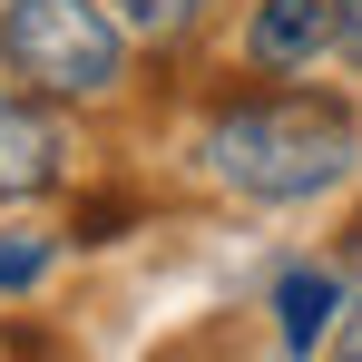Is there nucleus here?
Segmentation results:
<instances>
[{
    "label": "nucleus",
    "instance_id": "nucleus-1",
    "mask_svg": "<svg viewBox=\"0 0 362 362\" xmlns=\"http://www.w3.org/2000/svg\"><path fill=\"white\" fill-rule=\"evenodd\" d=\"M196 167L245 206H313L362 167V118L333 88H235L196 127Z\"/></svg>",
    "mask_w": 362,
    "mask_h": 362
},
{
    "label": "nucleus",
    "instance_id": "nucleus-2",
    "mask_svg": "<svg viewBox=\"0 0 362 362\" xmlns=\"http://www.w3.org/2000/svg\"><path fill=\"white\" fill-rule=\"evenodd\" d=\"M0 69L49 108H88L118 98L127 30L108 20V0H0Z\"/></svg>",
    "mask_w": 362,
    "mask_h": 362
},
{
    "label": "nucleus",
    "instance_id": "nucleus-3",
    "mask_svg": "<svg viewBox=\"0 0 362 362\" xmlns=\"http://www.w3.org/2000/svg\"><path fill=\"white\" fill-rule=\"evenodd\" d=\"M69 177V127L49 98L30 88H0V206H30Z\"/></svg>",
    "mask_w": 362,
    "mask_h": 362
},
{
    "label": "nucleus",
    "instance_id": "nucleus-4",
    "mask_svg": "<svg viewBox=\"0 0 362 362\" xmlns=\"http://www.w3.org/2000/svg\"><path fill=\"white\" fill-rule=\"evenodd\" d=\"M333 49V0H255L245 10V69L255 78H303Z\"/></svg>",
    "mask_w": 362,
    "mask_h": 362
},
{
    "label": "nucleus",
    "instance_id": "nucleus-5",
    "mask_svg": "<svg viewBox=\"0 0 362 362\" xmlns=\"http://www.w3.org/2000/svg\"><path fill=\"white\" fill-rule=\"evenodd\" d=\"M333 323H343V274H333V264H284V274H274V333H284V362H303Z\"/></svg>",
    "mask_w": 362,
    "mask_h": 362
},
{
    "label": "nucleus",
    "instance_id": "nucleus-6",
    "mask_svg": "<svg viewBox=\"0 0 362 362\" xmlns=\"http://www.w3.org/2000/svg\"><path fill=\"white\" fill-rule=\"evenodd\" d=\"M206 10H216V0H108V20H118L127 40H157V49H167V40H186Z\"/></svg>",
    "mask_w": 362,
    "mask_h": 362
},
{
    "label": "nucleus",
    "instance_id": "nucleus-7",
    "mask_svg": "<svg viewBox=\"0 0 362 362\" xmlns=\"http://www.w3.org/2000/svg\"><path fill=\"white\" fill-rule=\"evenodd\" d=\"M49 264H59V235H40V226H0V294H30Z\"/></svg>",
    "mask_w": 362,
    "mask_h": 362
},
{
    "label": "nucleus",
    "instance_id": "nucleus-8",
    "mask_svg": "<svg viewBox=\"0 0 362 362\" xmlns=\"http://www.w3.org/2000/svg\"><path fill=\"white\" fill-rule=\"evenodd\" d=\"M137 226V196L127 186H98V196H78V216H69V245H118Z\"/></svg>",
    "mask_w": 362,
    "mask_h": 362
},
{
    "label": "nucleus",
    "instance_id": "nucleus-9",
    "mask_svg": "<svg viewBox=\"0 0 362 362\" xmlns=\"http://www.w3.org/2000/svg\"><path fill=\"white\" fill-rule=\"evenodd\" d=\"M333 49L362 69V0H333Z\"/></svg>",
    "mask_w": 362,
    "mask_h": 362
},
{
    "label": "nucleus",
    "instance_id": "nucleus-10",
    "mask_svg": "<svg viewBox=\"0 0 362 362\" xmlns=\"http://www.w3.org/2000/svg\"><path fill=\"white\" fill-rule=\"evenodd\" d=\"M333 362H362V303H343V323H333Z\"/></svg>",
    "mask_w": 362,
    "mask_h": 362
},
{
    "label": "nucleus",
    "instance_id": "nucleus-11",
    "mask_svg": "<svg viewBox=\"0 0 362 362\" xmlns=\"http://www.w3.org/2000/svg\"><path fill=\"white\" fill-rule=\"evenodd\" d=\"M343 264H353V274H362V216H353V235H343Z\"/></svg>",
    "mask_w": 362,
    "mask_h": 362
}]
</instances>
